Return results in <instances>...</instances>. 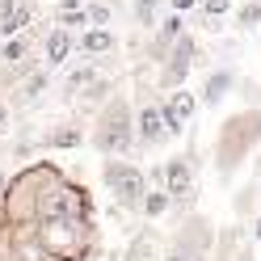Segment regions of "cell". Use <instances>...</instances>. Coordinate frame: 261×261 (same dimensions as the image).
<instances>
[{
    "label": "cell",
    "instance_id": "cell-24",
    "mask_svg": "<svg viewBox=\"0 0 261 261\" xmlns=\"http://www.w3.org/2000/svg\"><path fill=\"white\" fill-rule=\"evenodd\" d=\"M169 211H173V198H169V190L152 186V190H148V198H143V206H139V215L148 219V223H156V219H165Z\"/></svg>",
    "mask_w": 261,
    "mask_h": 261
},
{
    "label": "cell",
    "instance_id": "cell-12",
    "mask_svg": "<svg viewBox=\"0 0 261 261\" xmlns=\"http://www.w3.org/2000/svg\"><path fill=\"white\" fill-rule=\"evenodd\" d=\"M160 106H165V118H169V130H173V139H181L190 122H194V114H198V93H190V89H173L160 97Z\"/></svg>",
    "mask_w": 261,
    "mask_h": 261
},
{
    "label": "cell",
    "instance_id": "cell-6",
    "mask_svg": "<svg viewBox=\"0 0 261 261\" xmlns=\"http://www.w3.org/2000/svg\"><path fill=\"white\" fill-rule=\"evenodd\" d=\"M38 219H76V223H97V202H93L89 186H80V181H72V177L63 173L59 181L46 190V198H42V215H38Z\"/></svg>",
    "mask_w": 261,
    "mask_h": 261
},
{
    "label": "cell",
    "instance_id": "cell-36",
    "mask_svg": "<svg viewBox=\"0 0 261 261\" xmlns=\"http://www.w3.org/2000/svg\"><path fill=\"white\" fill-rule=\"evenodd\" d=\"M156 261H165V257H156Z\"/></svg>",
    "mask_w": 261,
    "mask_h": 261
},
{
    "label": "cell",
    "instance_id": "cell-16",
    "mask_svg": "<svg viewBox=\"0 0 261 261\" xmlns=\"http://www.w3.org/2000/svg\"><path fill=\"white\" fill-rule=\"evenodd\" d=\"M46 93H51V72H46V68H34L17 89L9 93V106H13V114H17V110H30V106H34L38 97H46Z\"/></svg>",
    "mask_w": 261,
    "mask_h": 261
},
{
    "label": "cell",
    "instance_id": "cell-1",
    "mask_svg": "<svg viewBox=\"0 0 261 261\" xmlns=\"http://www.w3.org/2000/svg\"><path fill=\"white\" fill-rule=\"evenodd\" d=\"M63 177V169L55 160H25V165L9 177L5 198H0V223L13 232H30L42 215V198L46 190Z\"/></svg>",
    "mask_w": 261,
    "mask_h": 261
},
{
    "label": "cell",
    "instance_id": "cell-26",
    "mask_svg": "<svg viewBox=\"0 0 261 261\" xmlns=\"http://www.w3.org/2000/svg\"><path fill=\"white\" fill-rule=\"evenodd\" d=\"M0 261H25V232L0 223Z\"/></svg>",
    "mask_w": 261,
    "mask_h": 261
},
{
    "label": "cell",
    "instance_id": "cell-33",
    "mask_svg": "<svg viewBox=\"0 0 261 261\" xmlns=\"http://www.w3.org/2000/svg\"><path fill=\"white\" fill-rule=\"evenodd\" d=\"M17 118V114H13V106L5 101V97H0V130H9V122Z\"/></svg>",
    "mask_w": 261,
    "mask_h": 261
},
{
    "label": "cell",
    "instance_id": "cell-28",
    "mask_svg": "<svg viewBox=\"0 0 261 261\" xmlns=\"http://www.w3.org/2000/svg\"><path fill=\"white\" fill-rule=\"evenodd\" d=\"M85 21H89V30H110V21H114V5H110V0H89Z\"/></svg>",
    "mask_w": 261,
    "mask_h": 261
},
{
    "label": "cell",
    "instance_id": "cell-17",
    "mask_svg": "<svg viewBox=\"0 0 261 261\" xmlns=\"http://www.w3.org/2000/svg\"><path fill=\"white\" fill-rule=\"evenodd\" d=\"M76 51L85 55L89 63H97V59H110L114 51H118V34H114V30H85V34L76 38Z\"/></svg>",
    "mask_w": 261,
    "mask_h": 261
},
{
    "label": "cell",
    "instance_id": "cell-29",
    "mask_svg": "<svg viewBox=\"0 0 261 261\" xmlns=\"http://www.w3.org/2000/svg\"><path fill=\"white\" fill-rule=\"evenodd\" d=\"M236 93L244 97V106H257V110H261V85H253L249 76H240V80H236Z\"/></svg>",
    "mask_w": 261,
    "mask_h": 261
},
{
    "label": "cell",
    "instance_id": "cell-19",
    "mask_svg": "<svg viewBox=\"0 0 261 261\" xmlns=\"http://www.w3.org/2000/svg\"><path fill=\"white\" fill-rule=\"evenodd\" d=\"M156 257H165L160 253V232L152 223H143L135 236H130V244H126V253H122V261H156Z\"/></svg>",
    "mask_w": 261,
    "mask_h": 261
},
{
    "label": "cell",
    "instance_id": "cell-27",
    "mask_svg": "<svg viewBox=\"0 0 261 261\" xmlns=\"http://www.w3.org/2000/svg\"><path fill=\"white\" fill-rule=\"evenodd\" d=\"M232 25H236V34H249V30H257V25H261V0H244V5H236Z\"/></svg>",
    "mask_w": 261,
    "mask_h": 261
},
{
    "label": "cell",
    "instance_id": "cell-35",
    "mask_svg": "<svg viewBox=\"0 0 261 261\" xmlns=\"http://www.w3.org/2000/svg\"><path fill=\"white\" fill-rule=\"evenodd\" d=\"M9 177H13V173L5 169V160H0V198H5V186H9Z\"/></svg>",
    "mask_w": 261,
    "mask_h": 261
},
{
    "label": "cell",
    "instance_id": "cell-7",
    "mask_svg": "<svg viewBox=\"0 0 261 261\" xmlns=\"http://www.w3.org/2000/svg\"><path fill=\"white\" fill-rule=\"evenodd\" d=\"M165 143H173L165 106H160V97L148 93V85H139V101H135V148L156 152V148H165Z\"/></svg>",
    "mask_w": 261,
    "mask_h": 261
},
{
    "label": "cell",
    "instance_id": "cell-25",
    "mask_svg": "<svg viewBox=\"0 0 261 261\" xmlns=\"http://www.w3.org/2000/svg\"><path fill=\"white\" fill-rule=\"evenodd\" d=\"M244 236V227L232 223V227H219L215 232V253H211V261H236V240Z\"/></svg>",
    "mask_w": 261,
    "mask_h": 261
},
{
    "label": "cell",
    "instance_id": "cell-18",
    "mask_svg": "<svg viewBox=\"0 0 261 261\" xmlns=\"http://www.w3.org/2000/svg\"><path fill=\"white\" fill-rule=\"evenodd\" d=\"M232 215H236V223H253V219L261 215V181H257V177H249L244 186H236V194H232Z\"/></svg>",
    "mask_w": 261,
    "mask_h": 261
},
{
    "label": "cell",
    "instance_id": "cell-13",
    "mask_svg": "<svg viewBox=\"0 0 261 261\" xmlns=\"http://www.w3.org/2000/svg\"><path fill=\"white\" fill-rule=\"evenodd\" d=\"M85 139H89L85 118H55L42 130V148L46 152H76V148H85Z\"/></svg>",
    "mask_w": 261,
    "mask_h": 261
},
{
    "label": "cell",
    "instance_id": "cell-15",
    "mask_svg": "<svg viewBox=\"0 0 261 261\" xmlns=\"http://www.w3.org/2000/svg\"><path fill=\"white\" fill-rule=\"evenodd\" d=\"M236 80H240V72L236 68H211L206 72V80H202V89H198V106L202 110H219V101H227V97L236 93Z\"/></svg>",
    "mask_w": 261,
    "mask_h": 261
},
{
    "label": "cell",
    "instance_id": "cell-34",
    "mask_svg": "<svg viewBox=\"0 0 261 261\" xmlns=\"http://www.w3.org/2000/svg\"><path fill=\"white\" fill-rule=\"evenodd\" d=\"M249 236H253V244H257V249H261V215L249 223Z\"/></svg>",
    "mask_w": 261,
    "mask_h": 261
},
{
    "label": "cell",
    "instance_id": "cell-3",
    "mask_svg": "<svg viewBox=\"0 0 261 261\" xmlns=\"http://www.w3.org/2000/svg\"><path fill=\"white\" fill-rule=\"evenodd\" d=\"M30 249L51 261H93L97 257V223L76 219H38L25 232Z\"/></svg>",
    "mask_w": 261,
    "mask_h": 261
},
{
    "label": "cell",
    "instance_id": "cell-23",
    "mask_svg": "<svg viewBox=\"0 0 261 261\" xmlns=\"http://www.w3.org/2000/svg\"><path fill=\"white\" fill-rule=\"evenodd\" d=\"M114 93H118V80H110V76H97L93 85H89L85 93L76 97V106H80V110H93V114H97V110H101V106L110 101Z\"/></svg>",
    "mask_w": 261,
    "mask_h": 261
},
{
    "label": "cell",
    "instance_id": "cell-5",
    "mask_svg": "<svg viewBox=\"0 0 261 261\" xmlns=\"http://www.w3.org/2000/svg\"><path fill=\"white\" fill-rule=\"evenodd\" d=\"M101 186L110 190V198L118 211H139L143 198H148V173H143L135 160H122V156H114V160H101Z\"/></svg>",
    "mask_w": 261,
    "mask_h": 261
},
{
    "label": "cell",
    "instance_id": "cell-11",
    "mask_svg": "<svg viewBox=\"0 0 261 261\" xmlns=\"http://www.w3.org/2000/svg\"><path fill=\"white\" fill-rule=\"evenodd\" d=\"M76 38H80V34H72V30H63V25L42 30V38H38V59H42V68H46V72H59L63 63L76 55Z\"/></svg>",
    "mask_w": 261,
    "mask_h": 261
},
{
    "label": "cell",
    "instance_id": "cell-10",
    "mask_svg": "<svg viewBox=\"0 0 261 261\" xmlns=\"http://www.w3.org/2000/svg\"><path fill=\"white\" fill-rule=\"evenodd\" d=\"M186 34H190V30H186V17L169 9V13H165V21H160V25L152 30V34H148V51H143V63H152V68H160V63L169 59V51H173V46L181 42Z\"/></svg>",
    "mask_w": 261,
    "mask_h": 261
},
{
    "label": "cell",
    "instance_id": "cell-20",
    "mask_svg": "<svg viewBox=\"0 0 261 261\" xmlns=\"http://www.w3.org/2000/svg\"><path fill=\"white\" fill-rule=\"evenodd\" d=\"M165 0H130V21H135V30H143V34H152V30L165 21Z\"/></svg>",
    "mask_w": 261,
    "mask_h": 261
},
{
    "label": "cell",
    "instance_id": "cell-32",
    "mask_svg": "<svg viewBox=\"0 0 261 261\" xmlns=\"http://www.w3.org/2000/svg\"><path fill=\"white\" fill-rule=\"evenodd\" d=\"M169 9L186 17V13H198V0H169Z\"/></svg>",
    "mask_w": 261,
    "mask_h": 261
},
{
    "label": "cell",
    "instance_id": "cell-2",
    "mask_svg": "<svg viewBox=\"0 0 261 261\" xmlns=\"http://www.w3.org/2000/svg\"><path fill=\"white\" fill-rule=\"evenodd\" d=\"M257 148H261V110L257 106H240L236 114L219 118L215 139H211V169H215V177L232 181L257 156Z\"/></svg>",
    "mask_w": 261,
    "mask_h": 261
},
{
    "label": "cell",
    "instance_id": "cell-21",
    "mask_svg": "<svg viewBox=\"0 0 261 261\" xmlns=\"http://www.w3.org/2000/svg\"><path fill=\"white\" fill-rule=\"evenodd\" d=\"M97 76H101V72H97V63H89V59H85L80 68H72L68 76H63V85H59V97H63V101H76V97L85 93V89L93 85Z\"/></svg>",
    "mask_w": 261,
    "mask_h": 261
},
{
    "label": "cell",
    "instance_id": "cell-8",
    "mask_svg": "<svg viewBox=\"0 0 261 261\" xmlns=\"http://www.w3.org/2000/svg\"><path fill=\"white\" fill-rule=\"evenodd\" d=\"M198 63H206V51L198 46L194 34H186V38L169 51V59L156 68V93L165 97V93H173V89H186V80H190V72L198 68Z\"/></svg>",
    "mask_w": 261,
    "mask_h": 261
},
{
    "label": "cell",
    "instance_id": "cell-31",
    "mask_svg": "<svg viewBox=\"0 0 261 261\" xmlns=\"http://www.w3.org/2000/svg\"><path fill=\"white\" fill-rule=\"evenodd\" d=\"M89 9V0H55V13H80Z\"/></svg>",
    "mask_w": 261,
    "mask_h": 261
},
{
    "label": "cell",
    "instance_id": "cell-4",
    "mask_svg": "<svg viewBox=\"0 0 261 261\" xmlns=\"http://www.w3.org/2000/svg\"><path fill=\"white\" fill-rule=\"evenodd\" d=\"M89 148L101 160H114V156L126 160V152H135V101H130V93L118 89L101 110L93 114Z\"/></svg>",
    "mask_w": 261,
    "mask_h": 261
},
{
    "label": "cell",
    "instance_id": "cell-30",
    "mask_svg": "<svg viewBox=\"0 0 261 261\" xmlns=\"http://www.w3.org/2000/svg\"><path fill=\"white\" fill-rule=\"evenodd\" d=\"M253 249H257V244H253V236L244 232V236L236 240V261H257V253H253Z\"/></svg>",
    "mask_w": 261,
    "mask_h": 261
},
{
    "label": "cell",
    "instance_id": "cell-9",
    "mask_svg": "<svg viewBox=\"0 0 261 261\" xmlns=\"http://www.w3.org/2000/svg\"><path fill=\"white\" fill-rule=\"evenodd\" d=\"M198 160H194V152H173L169 160H165V186L160 190H169V198H173V206H190L194 202V194H198Z\"/></svg>",
    "mask_w": 261,
    "mask_h": 261
},
{
    "label": "cell",
    "instance_id": "cell-14",
    "mask_svg": "<svg viewBox=\"0 0 261 261\" xmlns=\"http://www.w3.org/2000/svg\"><path fill=\"white\" fill-rule=\"evenodd\" d=\"M38 17V0H0V42L25 34Z\"/></svg>",
    "mask_w": 261,
    "mask_h": 261
},
{
    "label": "cell",
    "instance_id": "cell-22",
    "mask_svg": "<svg viewBox=\"0 0 261 261\" xmlns=\"http://www.w3.org/2000/svg\"><path fill=\"white\" fill-rule=\"evenodd\" d=\"M232 13H236V0H198V25L211 34H219L223 17H232Z\"/></svg>",
    "mask_w": 261,
    "mask_h": 261
}]
</instances>
